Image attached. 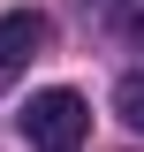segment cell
<instances>
[{
    "label": "cell",
    "instance_id": "3957f363",
    "mask_svg": "<svg viewBox=\"0 0 144 152\" xmlns=\"http://www.w3.org/2000/svg\"><path fill=\"white\" fill-rule=\"evenodd\" d=\"M114 114H121L129 129H137V137H144V69H129V76H121V84H114Z\"/></svg>",
    "mask_w": 144,
    "mask_h": 152
},
{
    "label": "cell",
    "instance_id": "7a4b0ae2",
    "mask_svg": "<svg viewBox=\"0 0 144 152\" xmlns=\"http://www.w3.org/2000/svg\"><path fill=\"white\" fill-rule=\"evenodd\" d=\"M38 46H46V15H38V8H8V15H0V76H15Z\"/></svg>",
    "mask_w": 144,
    "mask_h": 152
},
{
    "label": "cell",
    "instance_id": "6da1fadb",
    "mask_svg": "<svg viewBox=\"0 0 144 152\" xmlns=\"http://www.w3.org/2000/svg\"><path fill=\"white\" fill-rule=\"evenodd\" d=\"M23 137H31V152H76V145L91 137V107H84V91H68V84L31 91V107H23Z\"/></svg>",
    "mask_w": 144,
    "mask_h": 152
}]
</instances>
